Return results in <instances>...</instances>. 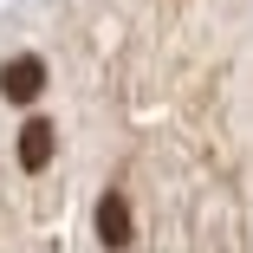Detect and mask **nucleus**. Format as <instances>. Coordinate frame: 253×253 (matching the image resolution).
I'll return each mask as SVG.
<instances>
[{
    "label": "nucleus",
    "mask_w": 253,
    "mask_h": 253,
    "mask_svg": "<svg viewBox=\"0 0 253 253\" xmlns=\"http://www.w3.org/2000/svg\"><path fill=\"white\" fill-rule=\"evenodd\" d=\"M97 240H104V247H130V201L124 195L97 201Z\"/></svg>",
    "instance_id": "f03ea898"
},
{
    "label": "nucleus",
    "mask_w": 253,
    "mask_h": 253,
    "mask_svg": "<svg viewBox=\"0 0 253 253\" xmlns=\"http://www.w3.org/2000/svg\"><path fill=\"white\" fill-rule=\"evenodd\" d=\"M20 163L26 169H45V163H52V124H45V117H33L20 130Z\"/></svg>",
    "instance_id": "7ed1b4c3"
},
{
    "label": "nucleus",
    "mask_w": 253,
    "mask_h": 253,
    "mask_svg": "<svg viewBox=\"0 0 253 253\" xmlns=\"http://www.w3.org/2000/svg\"><path fill=\"white\" fill-rule=\"evenodd\" d=\"M39 91H45V65H39V52H20V59H7V65H0V97H13V104H33Z\"/></svg>",
    "instance_id": "f257e3e1"
}]
</instances>
